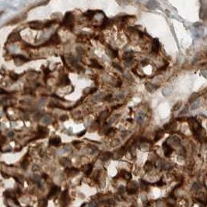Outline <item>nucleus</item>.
I'll return each instance as SVG.
<instances>
[{"label": "nucleus", "mask_w": 207, "mask_h": 207, "mask_svg": "<svg viewBox=\"0 0 207 207\" xmlns=\"http://www.w3.org/2000/svg\"><path fill=\"white\" fill-rule=\"evenodd\" d=\"M60 119H61V121H66V120H67L68 119V117L66 116V115H64V116H62L60 118Z\"/></svg>", "instance_id": "nucleus-34"}, {"label": "nucleus", "mask_w": 207, "mask_h": 207, "mask_svg": "<svg viewBox=\"0 0 207 207\" xmlns=\"http://www.w3.org/2000/svg\"><path fill=\"white\" fill-rule=\"evenodd\" d=\"M136 189L134 188H128V189H127V192L130 195L136 193Z\"/></svg>", "instance_id": "nucleus-26"}, {"label": "nucleus", "mask_w": 207, "mask_h": 207, "mask_svg": "<svg viewBox=\"0 0 207 207\" xmlns=\"http://www.w3.org/2000/svg\"><path fill=\"white\" fill-rule=\"evenodd\" d=\"M163 149H164V154L166 157H170V155L171 154L173 149L172 148L170 147L169 145L167 144V143H164L163 144Z\"/></svg>", "instance_id": "nucleus-6"}, {"label": "nucleus", "mask_w": 207, "mask_h": 207, "mask_svg": "<svg viewBox=\"0 0 207 207\" xmlns=\"http://www.w3.org/2000/svg\"><path fill=\"white\" fill-rule=\"evenodd\" d=\"M30 27L35 30H40L44 27V26L41 23H40L38 21H34L30 23Z\"/></svg>", "instance_id": "nucleus-5"}, {"label": "nucleus", "mask_w": 207, "mask_h": 207, "mask_svg": "<svg viewBox=\"0 0 207 207\" xmlns=\"http://www.w3.org/2000/svg\"><path fill=\"white\" fill-rule=\"evenodd\" d=\"M50 42L52 44H59L60 43V38L59 37L58 34H54L51 36V38L50 39Z\"/></svg>", "instance_id": "nucleus-16"}, {"label": "nucleus", "mask_w": 207, "mask_h": 207, "mask_svg": "<svg viewBox=\"0 0 207 207\" xmlns=\"http://www.w3.org/2000/svg\"><path fill=\"white\" fill-rule=\"evenodd\" d=\"M152 168H153L152 163H150V162H147V164L144 166V169L147 170V171H149V170H152Z\"/></svg>", "instance_id": "nucleus-20"}, {"label": "nucleus", "mask_w": 207, "mask_h": 207, "mask_svg": "<svg viewBox=\"0 0 207 207\" xmlns=\"http://www.w3.org/2000/svg\"><path fill=\"white\" fill-rule=\"evenodd\" d=\"M121 175L122 176V177L125 178V179H126V180L131 179V177H132L131 174L128 173V172L125 171V170H121Z\"/></svg>", "instance_id": "nucleus-17"}, {"label": "nucleus", "mask_w": 207, "mask_h": 207, "mask_svg": "<svg viewBox=\"0 0 207 207\" xmlns=\"http://www.w3.org/2000/svg\"><path fill=\"white\" fill-rule=\"evenodd\" d=\"M132 57H133L132 52L128 51V52H126V53H125L123 55V59L125 61H126L127 62H131V60L132 59Z\"/></svg>", "instance_id": "nucleus-13"}, {"label": "nucleus", "mask_w": 207, "mask_h": 207, "mask_svg": "<svg viewBox=\"0 0 207 207\" xmlns=\"http://www.w3.org/2000/svg\"><path fill=\"white\" fill-rule=\"evenodd\" d=\"M85 132H86V130H84V131H83V132H81V133H79V134H78V136L79 137H80V136H83L84 134H85Z\"/></svg>", "instance_id": "nucleus-38"}, {"label": "nucleus", "mask_w": 207, "mask_h": 207, "mask_svg": "<svg viewBox=\"0 0 207 207\" xmlns=\"http://www.w3.org/2000/svg\"><path fill=\"white\" fill-rule=\"evenodd\" d=\"M111 156H112V154L110 152H106V153H104L102 155L100 156V159L103 161H106V160L110 159V158L111 157Z\"/></svg>", "instance_id": "nucleus-15"}, {"label": "nucleus", "mask_w": 207, "mask_h": 207, "mask_svg": "<svg viewBox=\"0 0 207 207\" xmlns=\"http://www.w3.org/2000/svg\"><path fill=\"white\" fill-rule=\"evenodd\" d=\"M146 88L149 92H153L155 90V87L151 83H146Z\"/></svg>", "instance_id": "nucleus-19"}, {"label": "nucleus", "mask_w": 207, "mask_h": 207, "mask_svg": "<svg viewBox=\"0 0 207 207\" xmlns=\"http://www.w3.org/2000/svg\"><path fill=\"white\" fill-rule=\"evenodd\" d=\"M163 136H164V132H162V131L158 132L157 133L156 136H155V139H154V140H155V141H158V140H160Z\"/></svg>", "instance_id": "nucleus-22"}, {"label": "nucleus", "mask_w": 207, "mask_h": 207, "mask_svg": "<svg viewBox=\"0 0 207 207\" xmlns=\"http://www.w3.org/2000/svg\"><path fill=\"white\" fill-rule=\"evenodd\" d=\"M10 77H11V79H13V81H17V80L18 79V78H19V76H18L17 74L13 73V74L10 76Z\"/></svg>", "instance_id": "nucleus-28"}, {"label": "nucleus", "mask_w": 207, "mask_h": 207, "mask_svg": "<svg viewBox=\"0 0 207 207\" xmlns=\"http://www.w3.org/2000/svg\"><path fill=\"white\" fill-rule=\"evenodd\" d=\"M28 165H29V161H28L27 159H25L22 163V168L23 169H27V168L28 167Z\"/></svg>", "instance_id": "nucleus-25"}, {"label": "nucleus", "mask_w": 207, "mask_h": 207, "mask_svg": "<svg viewBox=\"0 0 207 207\" xmlns=\"http://www.w3.org/2000/svg\"><path fill=\"white\" fill-rule=\"evenodd\" d=\"M91 66H92L93 67H96V68H97V69H102V66H100V65H99V63L97 62L96 60H94V61H93Z\"/></svg>", "instance_id": "nucleus-23"}, {"label": "nucleus", "mask_w": 207, "mask_h": 207, "mask_svg": "<svg viewBox=\"0 0 207 207\" xmlns=\"http://www.w3.org/2000/svg\"><path fill=\"white\" fill-rule=\"evenodd\" d=\"M20 40V36L18 33H13L10 35V37L9 38V40L10 42H15L17 41V40Z\"/></svg>", "instance_id": "nucleus-10"}, {"label": "nucleus", "mask_w": 207, "mask_h": 207, "mask_svg": "<svg viewBox=\"0 0 207 207\" xmlns=\"http://www.w3.org/2000/svg\"><path fill=\"white\" fill-rule=\"evenodd\" d=\"M181 103H180V102L177 103V104H176L174 106V108H173V111H177V109L181 107Z\"/></svg>", "instance_id": "nucleus-30"}, {"label": "nucleus", "mask_w": 207, "mask_h": 207, "mask_svg": "<svg viewBox=\"0 0 207 207\" xmlns=\"http://www.w3.org/2000/svg\"><path fill=\"white\" fill-rule=\"evenodd\" d=\"M188 121L190 123L191 128H192L193 133L196 136H201V129H202V128L200 126L199 123H198V121H196V119L194 118H190L188 119Z\"/></svg>", "instance_id": "nucleus-1"}, {"label": "nucleus", "mask_w": 207, "mask_h": 207, "mask_svg": "<svg viewBox=\"0 0 207 207\" xmlns=\"http://www.w3.org/2000/svg\"><path fill=\"white\" fill-rule=\"evenodd\" d=\"M148 185H149V184L147 183V181H142L140 182V187H141V188H142V189H145L147 187Z\"/></svg>", "instance_id": "nucleus-24"}, {"label": "nucleus", "mask_w": 207, "mask_h": 207, "mask_svg": "<svg viewBox=\"0 0 207 207\" xmlns=\"http://www.w3.org/2000/svg\"><path fill=\"white\" fill-rule=\"evenodd\" d=\"M193 187H196V188H194V189H195V190H196H196H198V188H200V185H198V183H196V184H195V185H194V186H193Z\"/></svg>", "instance_id": "nucleus-33"}, {"label": "nucleus", "mask_w": 207, "mask_h": 207, "mask_svg": "<svg viewBox=\"0 0 207 207\" xmlns=\"http://www.w3.org/2000/svg\"><path fill=\"white\" fill-rule=\"evenodd\" d=\"M59 190L60 189H59V187H57V186H54V187L51 189L49 194H48V198H50L51 197H53L54 196H55V195L59 192Z\"/></svg>", "instance_id": "nucleus-12"}, {"label": "nucleus", "mask_w": 207, "mask_h": 207, "mask_svg": "<svg viewBox=\"0 0 207 207\" xmlns=\"http://www.w3.org/2000/svg\"><path fill=\"white\" fill-rule=\"evenodd\" d=\"M69 197L68 190L64 191L61 196V204L62 206H66L69 203Z\"/></svg>", "instance_id": "nucleus-2"}, {"label": "nucleus", "mask_w": 207, "mask_h": 207, "mask_svg": "<svg viewBox=\"0 0 207 207\" xmlns=\"http://www.w3.org/2000/svg\"><path fill=\"white\" fill-rule=\"evenodd\" d=\"M198 97H199V94H198V93H193V94L191 95V97H189V102L190 103L194 102L195 100L198 99Z\"/></svg>", "instance_id": "nucleus-18"}, {"label": "nucleus", "mask_w": 207, "mask_h": 207, "mask_svg": "<svg viewBox=\"0 0 207 207\" xmlns=\"http://www.w3.org/2000/svg\"><path fill=\"white\" fill-rule=\"evenodd\" d=\"M143 115H139V116H138V122H141V121H143Z\"/></svg>", "instance_id": "nucleus-31"}, {"label": "nucleus", "mask_w": 207, "mask_h": 207, "mask_svg": "<svg viewBox=\"0 0 207 207\" xmlns=\"http://www.w3.org/2000/svg\"><path fill=\"white\" fill-rule=\"evenodd\" d=\"M68 170H66V173L69 174V175H72V174H75L76 173H78L79 170L77 169H74V168H72V169H67Z\"/></svg>", "instance_id": "nucleus-21"}, {"label": "nucleus", "mask_w": 207, "mask_h": 207, "mask_svg": "<svg viewBox=\"0 0 207 207\" xmlns=\"http://www.w3.org/2000/svg\"><path fill=\"white\" fill-rule=\"evenodd\" d=\"M94 13H92L91 11H89L88 13H87L85 15H86V16H88V17H92V16L94 15Z\"/></svg>", "instance_id": "nucleus-32"}, {"label": "nucleus", "mask_w": 207, "mask_h": 207, "mask_svg": "<svg viewBox=\"0 0 207 207\" xmlns=\"http://www.w3.org/2000/svg\"><path fill=\"white\" fill-rule=\"evenodd\" d=\"M187 111H188V108H185L184 109V110L180 113V115H185V114L187 113Z\"/></svg>", "instance_id": "nucleus-35"}, {"label": "nucleus", "mask_w": 207, "mask_h": 207, "mask_svg": "<svg viewBox=\"0 0 207 207\" xmlns=\"http://www.w3.org/2000/svg\"><path fill=\"white\" fill-rule=\"evenodd\" d=\"M93 164H87V165H84L83 166L82 168V170L87 174V176L90 175V174L92 173V170H93Z\"/></svg>", "instance_id": "nucleus-4"}, {"label": "nucleus", "mask_w": 207, "mask_h": 207, "mask_svg": "<svg viewBox=\"0 0 207 207\" xmlns=\"http://www.w3.org/2000/svg\"><path fill=\"white\" fill-rule=\"evenodd\" d=\"M48 135V130L46 128L44 127H39L38 128V132L37 137L39 138V139H41V138H44Z\"/></svg>", "instance_id": "nucleus-3"}, {"label": "nucleus", "mask_w": 207, "mask_h": 207, "mask_svg": "<svg viewBox=\"0 0 207 207\" xmlns=\"http://www.w3.org/2000/svg\"><path fill=\"white\" fill-rule=\"evenodd\" d=\"M200 104H201V100L199 99H197L192 102V106H191V111H194V110H196L197 108H198V107L200 106Z\"/></svg>", "instance_id": "nucleus-14"}, {"label": "nucleus", "mask_w": 207, "mask_h": 207, "mask_svg": "<svg viewBox=\"0 0 207 207\" xmlns=\"http://www.w3.org/2000/svg\"><path fill=\"white\" fill-rule=\"evenodd\" d=\"M163 185H164V183L163 181H158L157 183V186H162Z\"/></svg>", "instance_id": "nucleus-36"}, {"label": "nucleus", "mask_w": 207, "mask_h": 207, "mask_svg": "<svg viewBox=\"0 0 207 207\" xmlns=\"http://www.w3.org/2000/svg\"><path fill=\"white\" fill-rule=\"evenodd\" d=\"M160 48V44L159 41H158L157 39H154L153 41V45H152V51L154 52V53H157L159 50Z\"/></svg>", "instance_id": "nucleus-7"}, {"label": "nucleus", "mask_w": 207, "mask_h": 207, "mask_svg": "<svg viewBox=\"0 0 207 207\" xmlns=\"http://www.w3.org/2000/svg\"><path fill=\"white\" fill-rule=\"evenodd\" d=\"M158 6H159V3L155 0H150L147 3V7L149 9H156L157 7H158Z\"/></svg>", "instance_id": "nucleus-11"}, {"label": "nucleus", "mask_w": 207, "mask_h": 207, "mask_svg": "<svg viewBox=\"0 0 207 207\" xmlns=\"http://www.w3.org/2000/svg\"><path fill=\"white\" fill-rule=\"evenodd\" d=\"M72 14L70 13H69L66 15L64 19V21L63 23L64 24H66V25H70L72 24Z\"/></svg>", "instance_id": "nucleus-8"}, {"label": "nucleus", "mask_w": 207, "mask_h": 207, "mask_svg": "<svg viewBox=\"0 0 207 207\" xmlns=\"http://www.w3.org/2000/svg\"><path fill=\"white\" fill-rule=\"evenodd\" d=\"M13 58L20 59V60H22V61H27V59L24 56H23V55H16V56L13 57Z\"/></svg>", "instance_id": "nucleus-27"}, {"label": "nucleus", "mask_w": 207, "mask_h": 207, "mask_svg": "<svg viewBox=\"0 0 207 207\" xmlns=\"http://www.w3.org/2000/svg\"><path fill=\"white\" fill-rule=\"evenodd\" d=\"M49 143L51 146H56V147H58V146H59L60 143H61V139H60L59 137L51 138V139H50V141H49Z\"/></svg>", "instance_id": "nucleus-9"}, {"label": "nucleus", "mask_w": 207, "mask_h": 207, "mask_svg": "<svg viewBox=\"0 0 207 207\" xmlns=\"http://www.w3.org/2000/svg\"><path fill=\"white\" fill-rule=\"evenodd\" d=\"M2 13H0V15H1V14H2Z\"/></svg>", "instance_id": "nucleus-39"}, {"label": "nucleus", "mask_w": 207, "mask_h": 207, "mask_svg": "<svg viewBox=\"0 0 207 207\" xmlns=\"http://www.w3.org/2000/svg\"><path fill=\"white\" fill-rule=\"evenodd\" d=\"M5 142H6V138L3 136H0V147L2 146Z\"/></svg>", "instance_id": "nucleus-29"}, {"label": "nucleus", "mask_w": 207, "mask_h": 207, "mask_svg": "<svg viewBox=\"0 0 207 207\" xmlns=\"http://www.w3.org/2000/svg\"><path fill=\"white\" fill-rule=\"evenodd\" d=\"M113 66H115V67H116V69H118V70H121V71H122V69H121V66H117L116 64H113Z\"/></svg>", "instance_id": "nucleus-37"}]
</instances>
